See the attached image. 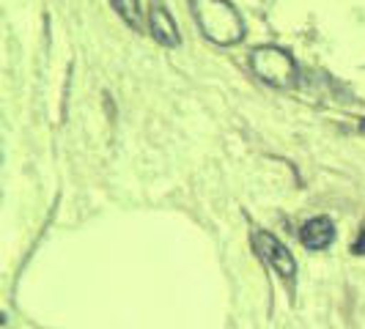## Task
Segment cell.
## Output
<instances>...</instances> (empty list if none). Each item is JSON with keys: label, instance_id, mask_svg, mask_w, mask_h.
Segmentation results:
<instances>
[{"label": "cell", "instance_id": "1", "mask_svg": "<svg viewBox=\"0 0 365 329\" xmlns=\"http://www.w3.org/2000/svg\"><path fill=\"white\" fill-rule=\"evenodd\" d=\"M192 14L203 36L220 47H231L245 36V22L228 0H192Z\"/></svg>", "mask_w": 365, "mask_h": 329}, {"label": "cell", "instance_id": "2", "mask_svg": "<svg viewBox=\"0 0 365 329\" xmlns=\"http://www.w3.org/2000/svg\"><path fill=\"white\" fill-rule=\"evenodd\" d=\"M250 66L253 72L272 88H294L297 85V61L286 50L267 44V47H256L250 55Z\"/></svg>", "mask_w": 365, "mask_h": 329}, {"label": "cell", "instance_id": "3", "mask_svg": "<svg viewBox=\"0 0 365 329\" xmlns=\"http://www.w3.org/2000/svg\"><path fill=\"white\" fill-rule=\"evenodd\" d=\"M253 247H256V253L261 261H267L269 266H272L274 272L280 274L283 280H289L294 283V274H297V261L294 256L272 236V234H267V231H253Z\"/></svg>", "mask_w": 365, "mask_h": 329}, {"label": "cell", "instance_id": "4", "mask_svg": "<svg viewBox=\"0 0 365 329\" xmlns=\"http://www.w3.org/2000/svg\"><path fill=\"white\" fill-rule=\"evenodd\" d=\"M148 22H151V36L157 38L163 47H179V44H182L176 19L170 17V11L163 6V0H151Z\"/></svg>", "mask_w": 365, "mask_h": 329}, {"label": "cell", "instance_id": "5", "mask_svg": "<svg viewBox=\"0 0 365 329\" xmlns=\"http://www.w3.org/2000/svg\"><path fill=\"white\" fill-rule=\"evenodd\" d=\"M335 239V225L327 217H313L302 225L299 231V241L308 247V250H324L329 247V241Z\"/></svg>", "mask_w": 365, "mask_h": 329}, {"label": "cell", "instance_id": "6", "mask_svg": "<svg viewBox=\"0 0 365 329\" xmlns=\"http://www.w3.org/2000/svg\"><path fill=\"white\" fill-rule=\"evenodd\" d=\"M110 6L118 11V17L124 19L127 25H132L135 31L140 28V9H138V0H110Z\"/></svg>", "mask_w": 365, "mask_h": 329}, {"label": "cell", "instance_id": "7", "mask_svg": "<svg viewBox=\"0 0 365 329\" xmlns=\"http://www.w3.org/2000/svg\"><path fill=\"white\" fill-rule=\"evenodd\" d=\"M351 253L365 256V225H363V231H360V236H357V241H354V247H351Z\"/></svg>", "mask_w": 365, "mask_h": 329}, {"label": "cell", "instance_id": "8", "mask_svg": "<svg viewBox=\"0 0 365 329\" xmlns=\"http://www.w3.org/2000/svg\"><path fill=\"white\" fill-rule=\"evenodd\" d=\"M363 129H365V121H363Z\"/></svg>", "mask_w": 365, "mask_h": 329}]
</instances>
